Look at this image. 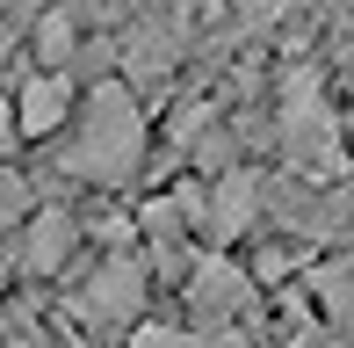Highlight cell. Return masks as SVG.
Instances as JSON below:
<instances>
[{"label": "cell", "instance_id": "52a82bcc", "mask_svg": "<svg viewBox=\"0 0 354 348\" xmlns=\"http://www.w3.org/2000/svg\"><path fill=\"white\" fill-rule=\"evenodd\" d=\"M29 203H37V182H29V174L22 167H8V160H0V225H22V218H29Z\"/></svg>", "mask_w": 354, "mask_h": 348}, {"label": "cell", "instance_id": "ba28073f", "mask_svg": "<svg viewBox=\"0 0 354 348\" xmlns=\"http://www.w3.org/2000/svg\"><path fill=\"white\" fill-rule=\"evenodd\" d=\"M15 146H22V131H15V109L0 102V160H15Z\"/></svg>", "mask_w": 354, "mask_h": 348}, {"label": "cell", "instance_id": "9c48e42d", "mask_svg": "<svg viewBox=\"0 0 354 348\" xmlns=\"http://www.w3.org/2000/svg\"><path fill=\"white\" fill-rule=\"evenodd\" d=\"M8 348H44V341H8Z\"/></svg>", "mask_w": 354, "mask_h": 348}, {"label": "cell", "instance_id": "277c9868", "mask_svg": "<svg viewBox=\"0 0 354 348\" xmlns=\"http://www.w3.org/2000/svg\"><path fill=\"white\" fill-rule=\"evenodd\" d=\"M22 247H15V268H22V276H66V261L80 254V218L73 211H58V203H29V218L22 225Z\"/></svg>", "mask_w": 354, "mask_h": 348}, {"label": "cell", "instance_id": "8992f818", "mask_svg": "<svg viewBox=\"0 0 354 348\" xmlns=\"http://www.w3.org/2000/svg\"><path fill=\"white\" fill-rule=\"evenodd\" d=\"M123 348H217V334H203L188 320H138L123 334Z\"/></svg>", "mask_w": 354, "mask_h": 348}, {"label": "cell", "instance_id": "5b68a950", "mask_svg": "<svg viewBox=\"0 0 354 348\" xmlns=\"http://www.w3.org/2000/svg\"><path fill=\"white\" fill-rule=\"evenodd\" d=\"M8 109H15V131L22 138H58L66 116H73V87H66V73H37V80H22V94Z\"/></svg>", "mask_w": 354, "mask_h": 348}, {"label": "cell", "instance_id": "7a4b0ae2", "mask_svg": "<svg viewBox=\"0 0 354 348\" xmlns=\"http://www.w3.org/2000/svg\"><path fill=\"white\" fill-rule=\"evenodd\" d=\"M145 297H152V268L145 254H102V268L87 276V290L73 297V312L94 334H131L145 320Z\"/></svg>", "mask_w": 354, "mask_h": 348}, {"label": "cell", "instance_id": "6da1fadb", "mask_svg": "<svg viewBox=\"0 0 354 348\" xmlns=\"http://www.w3.org/2000/svg\"><path fill=\"white\" fill-rule=\"evenodd\" d=\"M145 153H152V123H145L138 94H123L116 80H102L80 102L73 116V174L87 189H109V196H123V189L145 182Z\"/></svg>", "mask_w": 354, "mask_h": 348}, {"label": "cell", "instance_id": "3957f363", "mask_svg": "<svg viewBox=\"0 0 354 348\" xmlns=\"http://www.w3.org/2000/svg\"><path fill=\"white\" fill-rule=\"evenodd\" d=\"M246 305H253V276H246L232 254L196 261V276H188V327H203V334H224V327H232Z\"/></svg>", "mask_w": 354, "mask_h": 348}]
</instances>
